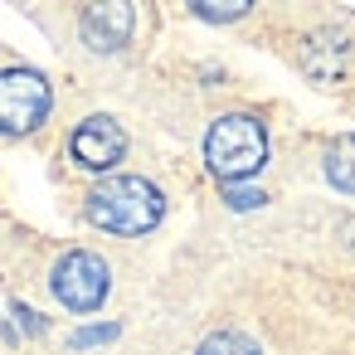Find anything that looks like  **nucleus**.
<instances>
[{
  "label": "nucleus",
  "mask_w": 355,
  "mask_h": 355,
  "mask_svg": "<svg viewBox=\"0 0 355 355\" xmlns=\"http://www.w3.org/2000/svg\"><path fill=\"white\" fill-rule=\"evenodd\" d=\"M195 355H263V350H258V340L243 336V331H214V336L200 340Z\"/></svg>",
  "instance_id": "obj_9"
},
{
  "label": "nucleus",
  "mask_w": 355,
  "mask_h": 355,
  "mask_svg": "<svg viewBox=\"0 0 355 355\" xmlns=\"http://www.w3.org/2000/svg\"><path fill=\"white\" fill-rule=\"evenodd\" d=\"M326 180L345 195H355V137H336L326 151Z\"/></svg>",
  "instance_id": "obj_8"
},
{
  "label": "nucleus",
  "mask_w": 355,
  "mask_h": 355,
  "mask_svg": "<svg viewBox=\"0 0 355 355\" xmlns=\"http://www.w3.org/2000/svg\"><path fill=\"white\" fill-rule=\"evenodd\" d=\"M302 69H306L316 83H336V78L350 69V40H345V35H331V30L311 35L306 49H302Z\"/></svg>",
  "instance_id": "obj_7"
},
{
  "label": "nucleus",
  "mask_w": 355,
  "mask_h": 355,
  "mask_svg": "<svg viewBox=\"0 0 355 355\" xmlns=\"http://www.w3.org/2000/svg\"><path fill=\"white\" fill-rule=\"evenodd\" d=\"M205 161H209V171L219 180H248V175H258L263 161H268V132H263V122L248 117V112L219 117L209 127V137H205Z\"/></svg>",
  "instance_id": "obj_2"
},
{
  "label": "nucleus",
  "mask_w": 355,
  "mask_h": 355,
  "mask_svg": "<svg viewBox=\"0 0 355 355\" xmlns=\"http://www.w3.org/2000/svg\"><path fill=\"white\" fill-rule=\"evenodd\" d=\"M248 6H253V0H190V10H195L200 20H214V25H229V20H239Z\"/></svg>",
  "instance_id": "obj_10"
},
{
  "label": "nucleus",
  "mask_w": 355,
  "mask_h": 355,
  "mask_svg": "<svg viewBox=\"0 0 355 355\" xmlns=\"http://www.w3.org/2000/svg\"><path fill=\"white\" fill-rule=\"evenodd\" d=\"M78 30H83V44H88V49L117 54V49L132 44L137 10H132V0H88L83 15H78Z\"/></svg>",
  "instance_id": "obj_5"
},
{
  "label": "nucleus",
  "mask_w": 355,
  "mask_h": 355,
  "mask_svg": "<svg viewBox=\"0 0 355 355\" xmlns=\"http://www.w3.org/2000/svg\"><path fill=\"white\" fill-rule=\"evenodd\" d=\"M224 195H229V205H234V209H253V205H263V200H268L263 190H243L239 180H224Z\"/></svg>",
  "instance_id": "obj_11"
},
{
  "label": "nucleus",
  "mask_w": 355,
  "mask_h": 355,
  "mask_svg": "<svg viewBox=\"0 0 355 355\" xmlns=\"http://www.w3.org/2000/svg\"><path fill=\"white\" fill-rule=\"evenodd\" d=\"M49 287H54V297H59L69 311H98L103 297H107V287H112V272H107V263H103L98 253L73 248V253H64V258L54 263Z\"/></svg>",
  "instance_id": "obj_4"
},
{
  "label": "nucleus",
  "mask_w": 355,
  "mask_h": 355,
  "mask_svg": "<svg viewBox=\"0 0 355 355\" xmlns=\"http://www.w3.org/2000/svg\"><path fill=\"white\" fill-rule=\"evenodd\" d=\"M49 83L35 69H6L0 73V132L25 137L49 117Z\"/></svg>",
  "instance_id": "obj_3"
},
{
  "label": "nucleus",
  "mask_w": 355,
  "mask_h": 355,
  "mask_svg": "<svg viewBox=\"0 0 355 355\" xmlns=\"http://www.w3.org/2000/svg\"><path fill=\"white\" fill-rule=\"evenodd\" d=\"M107 336H117L112 326H98V331H83V336H73V345H98V340H107Z\"/></svg>",
  "instance_id": "obj_12"
},
{
  "label": "nucleus",
  "mask_w": 355,
  "mask_h": 355,
  "mask_svg": "<svg viewBox=\"0 0 355 355\" xmlns=\"http://www.w3.org/2000/svg\"><path fill=\"white\" fill-rule=\"evenodd\" d=\"M166 214V200L141 175H112L88 195V219L107 234H146Z\"/></svg>",
  "instance_id": "obj_1"
},
{
  "label": "nucleus",
  "mask_w": 355,
  "mask_h": 355,
  "mask_svg": "<svg viewBox=\"0 0 355 355\" xmlns=\"http://www.w3.org/2000/svg\"><path fill=\"white\" fill-rule=\"evenodd\" d=\"M69 151L83 171H112L127 151V132L112 122V117H88L78 122V132L69 137Z\"/></svg>",
  "instance_id": "obj_6"
}]
</instances>
